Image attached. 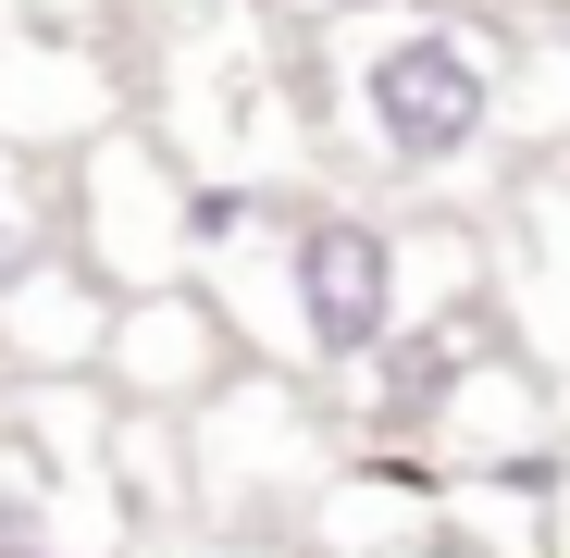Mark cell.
<instances>
[{"label":"cell","instance_id":"obj_1","mask_svg":"<svg viewBox=\"0 0 570 558\" xmlns=\"http://www.w3.org/2000/svg\"><path fill=\"white\" fill-rule=\"evenodd\" d=\"M311 62L335 149L385 186H459L471 161L521 149V38L471 0H347L323 13Z\"/></svg>","mask_w":570,"mask_h":558},{"label":"cell","instance_id":"obj_2","mask_svg":"<svg viewBox=\"0 0 570 558\" xmlns=\"http://www.w3.org/2000/svg\"><path fill=\"white\" fill-rule=\"evenodd\" d=\"M199 286L224 311L273 298V323L248 335V360L311 372V385H360L434 298L484 286V248L471 236H410L397 212H372V199H298V212H273L248 248L199 261Z\"/></svg>","mask_w":570,"mask_h":558},{"label":"cell","instance_id":"obj_3","mask_svg":"<svg viewBox=\"0 0 570 558\" xmlns=\"http://www.w3.org/2000/svg\"><path fill=\"white\" fill-rule=\"evenodd\" d=\"M186 472H199V509L224 533H273L285 509H311L323 472H335V422L311 398V372L236 360L224 385L186 410Z\"/></svg>","mask_w":570,"mask_h":558},{"label":"cell","instance_id":"obj_4","mask_svg":"<svg viewBox=\"0 0 570 558\" xmlns=\"http://www.w3.org/2000/svg\"><path fill=\"white\" fill-rule=\"evenodd\" d=\"M186 199H199V174H186L161 137L112 125V137L75 149L62 248L100 273V286H174V273H199V224H186Z\"/></svg>","mask_w":570,"mask_h":558},{"label":"cell","instance_id":"obj_5","mask_svg":"<svg viewBox=\"0 0 570 558\" xmlns=\"http://www.w3.org/2000/svg\"><path fill=\"white\" fill-rule=\"evenodd\" d=\"M236 360H248L236 311L199 286V273H174V286H125V298H112L100 385H112V398H137V410H199Z\"/></svg>","mask_w":570,"mask_h":558},{"label":"cell","instance_id":"obj_6","mask_svg":"<svg viewBox=\"0 0 570 558\" xmlns=\"http://www.w3.org/2000/svg\"><path fill=\"white\" fill-rule=\"evenodd\" d=\"M125 125V87L100 50H75V38H0V149H87V137H112Z\"/></svg>","mask_w":570,"mask_h":558},{"label":"cell","instance_id":"obj_7","mask_svg":"<svg viewBox=\"0 0 570 558\" xmlns=\"http://www.w3.org/2000/svg\"><path fill=\"white\" fill-rule=\"evenodd\" d=\"M112 298H125V286H100L75 248L0 261V360H13V372H100Z\"/></svg>","mask_w":570,"mask_h":558},{"label":"cell","instance_id":"obj_8","mask_svg":"<svg viewBox=\"0 0 570 558\" xmlns=\"http://www.w3.org/2000/svg\"><path fill=\"white\" fill-rule=\"evenodd\" d=\"M546 50H558V75H570V26H558V38H546Z\"/></svg>","mask_w":570,"mask_h":558},{"label":"cell","instance_id":"obj_9","mask_svg":"<svg viewBox=\"0 0 570 558\" xmlns=\"http://www.w3.org/2000/svg\"><path fill=\"white\" fill-rule=\"evenodd\" d=\"M397 558H434V546H397Z\"/></svg>","mask_w":570,"mask_h":558}]
</instances>
